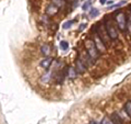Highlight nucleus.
I'll list each match as a JSON object with an SVG mask.
<instances>
[{
	"mask_svg": "<svg viewBox=\"0 0 131 124\" xmlns=\"http://www.w3.org/2000/svg\"><path fill=\"white\" fill-rule=\"evenodd\" d=\"M85 48H86V51H88V54L90 56V58H91L92 60L97 59L98 53H97V47H96L95 43H94V41L88 40L86 42H85Z\"/></svg>",
	"mask_w": 131,
	"mask_h": 124,
	"instance_id": "nucleus-1",
	"label": "nucleus"
},
{
	"mask_svg": "<svg viewBox=\"0 0 131 124\" xmlns=\"http://www.w3.org/2000/svg\"><path fill=\"white\" fill-rule=\"evenodd\" d=\"M105 29H106V31H107L108 33V35H109V38L112 39V40H116L118 38V33H117V30L115 29V26L113 25V23L110 20H106L105 21Z\"/></svg>",
	"mask_w": 131,
	"mask_h": 124,
	"instance_id": "nucleus-2",
	"label": "nucleus"
},
{
	"mask_svg": "<svg viewBox=\"0 0 131 124\" xmlns=\"http://www.w3.org/2000/svg\"><path fill=\"white\" fill-rule=\"evenodd\" d=\"M116 22L118 24V28H119L121 31H125V29H126V15H125V13L119 12V13L116 15Z\"/></svg>",
	"mask_w": 131,
	"mask_h": 124,
	"instance_id": "nucleus-3",
	"label": "nucleus"
},
{
	"mask_svg": "<svg viewBox=\"0 0 131 124\" xmlns=\"http://www.w3.org/2000/svg\"><path fill=\"white\" fill-rule=\"evenodd\" d=\"M94 43H95V45H96V47H97V49L100 52H105V49H106V47H105V45H104V42L102 41V39L101 38H98V35L96 34V35H94Z\"/></svg>",
	"mask_w": 131,
	"mask_h": 124,
	"instance_id": "nucleus-4",
	"label": "nucleus"
},
{
	"mask_svg": "<svg viewBox=\"0 0 131 124\" xmlns=\"http://www.w3.org/2000/svg\"><path fill=\"white\" fill-rule=\"evenodd\" d=\"M110 119H112V121L114 122V124H124L122 117L118 112H114L112 115H110Z\"/></svg>",
	"mask_w": 131,
	"mask_h": 124,
	"instance_id": "nucleus-5",
	"label": "nucleus"
},
{
	"mask_svg": "<svg viewBox=\"0 0 131 124\" xmlns=\"http://www.w3.org/2000/svg\"><path fill=\"white\" fill-rule=\"evenodd\" d=\"M101 29H98V32H100V35H101V39H102V41H103L104 43H106L107 41H109V35H108V33H105L104 32V26L103 25H101L100 26Z\"/></svg>",
	"mask_w": 131,
	"mask_h": 124,
	"instance_id": "nucleus-6",
	"label": "nucleus"
},
{
	"mask_svg": "<svg viewBox=\"0 0 131 124\" xmlns=\"http://www.w3.org/2000/svg\"><path fill=\"white\" fill-rule=\"evenodd\" d=\"M75 65H77V70H78V73H84V72H86V67H85V65H84V63H83L82 60L78 59L77 63H75Z\"/></svg>",
	"mask_w": 131,
	"mask_h": 124,
	"instance_id": "nucleus-7",
	"label": "nucleus"
},
{
	"mask_svg": "<svg viewBox=\"0 0 131 124\" xmlns=\"http://www.w3.org/2000/svg\"><path fill=\"white\" fill-rule=\"evenodd\" d=\"M40 52H42L43 55L49 56V54H50V46L48 44H43L42 47H40Z\"/></svg>",
	"mask_w": 131,
	"mask_h": 124,
	"instance_id": "nucleus-8",
	"label": "nucleus"
},
{
	"mask_svg": "<svg viewBox=\"0 0 131 124\" xmlns=\"http://www.w3.org/2000/svg\"><path fill=\"white\" fill-rule=\"evenodd\" d=\"M51 61H52V59L50 58V57H47V58H45L44 60H42V61H40V66H42V67L43 68H48L49 67V66H50V64H51Z\"/></svg>",
	"mask_w": 131,
	"mask_h": 124,
	"instance_id": "nucleus-9",
	"label": "nucleus"
},
{
	"mask_svg": "<svg viewBox=\"0 0 131 124\" xmlns=\"http://www.w3.org/2000/svg\"><path fill=\"white\" fill-rule=\"evenodd\" d=\"M77 75H78L77 68H74V67H70V68H69V70H68V77L70 78V79H73V78H75Z\"/></svg>",
	"mask_w": 131,
	"mask_h": 124,
	"instance_id": "nucleus-10",
	"label": "nucleus"
},
{
	"mask_svg": "<svg viewBox=\"0 0 131 124\" xmlns=\"http://www.w3.org/2000/svg\"><path fill=\"white\" fill-rule=\"evenodd\" d=\"M98 14H100V10L96 9V8H92V9H90L89 15L91 16V18H96Z\"/></svg>",
	"mask_w": 131,
	"mask_h": 124,
	"instance_id": "nucleus-11",
	"label": "nucleus"
},
{
	"mask_svg": "<svg viewBox=\"0 0 131 124\" xmlns=\"http://www.w3.org/2000/svg\"><path fill=\"white\" fill-rule=\"evenodd\" d=\"M124 110H125V112L131 118V101L126 102V104H125V107H124Z\"/></svg>",
	"mask_w": 131,
	"mask_h": 124,
	"instance_id": "nucleus-12",
	"label": "nucleus"
},
{
	"mask_svg": "<svg viewBox=\"0 0 131 124\" xmlns=\"http://www.w3.org/2000/svg\"><path fill=\"white\" fill-rule=\"evenodd\" d=\"M60 48H61V51H68V48H69V44L68 42H66V41H61L60 42Z\"/></svg>",
	"mask_w": 131,
	"mask_h": 124,
	"instance_id": "nucleus-13",
	"label": "nucleus"
},
{
	"mask_svg": "<svg viewBox=\"0 0 131 124\" xmlns=\"http://www.w3.org/2000/svg\"><path fill=\"white\" fill-rule=\"evenodd\" d=\"M73 23H74V20H69V21H66V22L63 23L62 28L64 29V30H67V29H70V28L72 26Z\"/></svg>",
	"mask_w": 131,
	"mask_h": 124,
	"instance_id": "nucleus-14",
	"label": "nucleus"
},
{
	"mask_svg": "<svg viewBox=\"0 0 131 124\" xmlns=\"http://www.w3.org/2000/svg\"><path fill=\"white\" fill-rule=\"evenodd\" d=\"M50 78H51V72H47V73L43 76L42 80H43L44 82H48L49 80H50Z\"/></svg>",
	"mask_w": 131,
	"mask_h": 124,
	"instance_id": "nucleus-15",
	"label": "nucleus"
},
{
	"mask_svg": "<svg viewBox=\"0 0 131 124\" xmlns=\"http://www.w3.org/2000/svg\"><path fill=\"white\" fill-rule=\"evenodd\" d=\"M92 2H93V0H88V1H85V2L83 3V6H82V9H83V11L88 10L89 8H90V6L92 5Z\"/></svg>",
	"mask_w": 131,
	"mask_h": 124,
	"instance_id": "nucleus-16",
	"label": "nucleus"
},
{
	"mask_svg": "<svg viewBox=\"0 0 131 124\" xmlns=\"http://www.w3.org/2000/svg\"><path fill=\"white\" fill-rule=\"evenodd\" d=\"M102 124H114V122L112 121V119H109L107 117H104L103 119H102V121H101Z\"/></svg>",
	"mask_w": 131,
	"mask_h": 124,
	"instance_id": "nucleus-17",
	"label": "nucleus"
},
{
	"mask_svg": "<svg viewBox=\"0 0 131 124\" xmlns=\"http://www.w3.org/2000/svg\"><path fill=\"white\" fill-rule=\"evenodd\" d=\"M57 9H58V7H54V6H50L48 8V10H47V12L49 14H54V13H56V11H57Z\"/></svg>",
	"mask_w": 131,
	"mask_h": 124,
	"instance_id": "nucleus-18",
	"label": "nucleus"
},
{
	"mask_svg": "<svg viewBox=\"0 0 131 124\" xmlns=\"http://www.w3.org/2000/svg\"><path fill=\"white\" fill-rule=\"evenodd\" d=\"M126 0H121L120 2H118V3H116V5H114L112 8H119V7H121V6H124V5H126Z\"/></svg>",
	"mask_w": 131,
	"mask_h": 124,
	"instance_id": "nucleus-19",
	"label": "nucleus"
},
{
	"mask_svg": "<svg viewBox=\"0 0 131 124\" xmlns=\"http://www.w3.org/2000/svg\"><path fill=\"white\" fill-rule=\"evenodd\" d=\"M86 25H88L86 23H82V24H80V26H79V31H83L84 29L86 28Z\"/></svg>",
	"mask_w": 131,
	"mask_h": 124,
	"instance_id": "nucleus-20",
	"label": "nucleus"
},
{
	"mask_svg": "<svg viewBox=\"0 0 131 124\" xmlns=\"http://www.w3.org/2000/svg\"><path fill=\"white\" fill-rule=\"evenodd\" d=\"M89 124H102V123L95 121V120H92V121H90V123H89Z\"/></svg>",
	"mask_w": 131,
	"mask_h": 124,
	"instance_id": "nucleus-21",
	"label": "nucleus"
},
{
	"mask_svg": "<svg viewBox=\"0 0 131 124\" xmlns=\"http://www.w3.org/2000/svg\"><path fill=\"white\" fill-rule=\"evenodd\" d=\"M106 2H107V0H100V3H101V5H105Z\"/></svg>",
	"mask_w": 131,
	"mask_h": 124,
	"instance_id": "nucleus-22",
	"label": "nucleus"
},
{
	"mask_svg": "<svg viewBox=\"0 0 131 124\" xmlns=\"http://www.w3.org/2000/svg\"><path fill=\"white\" fill-rule=\"evenodd\" d=\"M107 3H108V5H112V3H113V0H109V1H107Z\"/></svg>",
	"mask_w": 131,
	"mask_h": 124,
	"instance_id": "nucleus-23",
	"label": "nucleus"
}]
</instances>
